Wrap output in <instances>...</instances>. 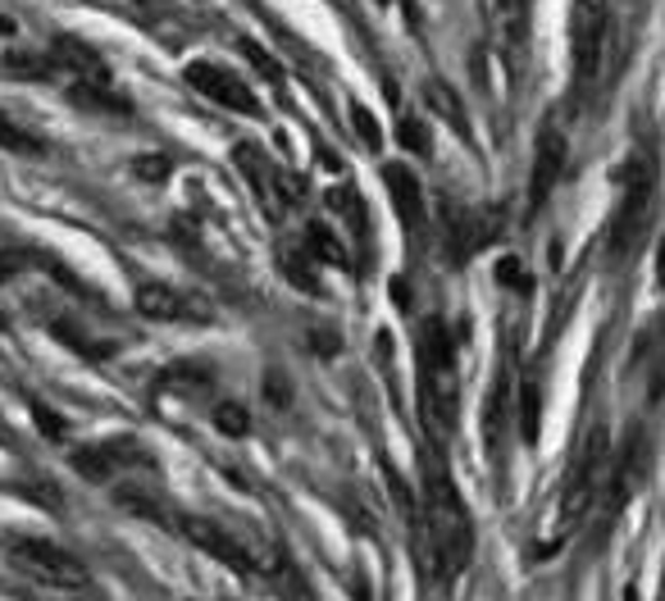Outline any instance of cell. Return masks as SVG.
Masks as SVG:
<instances>
[{"label": "cell", "instance_id": "35", "mask_svg": "<svg viewBox=\"0 0 665 601\" xmlns=\"http://www.w3.org/2000/svg\"><path fill=\"white\" fill-rule=\"evenodd\" d=\"M383 5H388V0H383Z\"/></svg>", "mask_w": 665, "mask_h": 601}, {"label": "cell", "instance_id": "22", "mask_svg": "<svg viewBox=\"0 0 665 601\" xmlns=\"http://www.w3.org/2000/svg\"><path fill=\"white\" fill-rule=\"evenodd\" d=\"M305 247H311L315 260H324V265H347V247L338 242V232H328L324 224L305 228Z\"/></svg>", "mask_w": 665, "mask_h": 601}, {"label": "cell", "instance_id": "1", "mask_svg": "<svg viewBox=\"0 0 665 601\" xmlns=\"http://www.w3.org/2000/svg\"><path fill=\"white\" fill-rule=\"evenodd\" d=\"M420 538H424V556L438 569V579H460L474 556V519L466 510V496H460L451 469L438 452H424L420 460Z\"/></svg>", "mask_w": 665, "mask_h": 601}, {"label": "cell", "instance_id": "10", "mask_svg": "<svg viewBox=\"0 0 665 601\" xmlns=\"http://www.w3.org/2000/svg\"><path fill=\"white\" fill-rule=\"evenodd\" d=\"M566 160H570V151H566V128H560V123H543L539 142H533V169H529V205H524L529 219L552 201L560 173H566Z\"/></svg>", "mask_w": 665, "mask_h": 601}, {"label": "cell", "instance_id": "23", "mask_svg": "<svg viewBox=\"0 0 665 601\" xmlns=\"http://www.w3.org/2000/svg\"><path fill=\"white\" fill-rule=\"evenodd\" d=\"M520 429L524 442H539V374L520 378Z\"/></svg>", "mask_w": 665, "mask_h": 601}, {"label": "cell", "instance_id": "14", "mask_svg": "<svg viewBox=\"0 0 665 601\" xmlns=\"http://www.w3.org/2000/svg\"><path fill=\"white\" fill-rule=\"evenodd\" d=\"M383 188H388V196H392V211H397L401 228L411 232V238H420V232L428 228V201H424V192H420L415 169H406V165H383Z\"/></svg>", "mask_w": 665, "mask_h": 601}, {"label": "cell", "instance_id": "25", "mask_svg": "<svg viewBox=\"0 0 665 601\" xmlns=\"http://www.w3.org/2000/svg\"><path fill=\"white\" fill-rule=\"evenodd\" d=\"M424 96H428V106H433V110H443V115H447V123L456 128V133H466V115H460V106H456V96H451L447 83H428Z\"/></svg>", "mask_w": 665, "mask_h": 601}, {"label": "cell", "instance_id": "2", "mask_svg": "<svg viewBox=\"0 0 665 601\" xmlns=\"http://www.w3.org/2000/svg\"><path fill=\"white\" fill-rule=\"evenodd\" d=\"M610 77H616V28H610V10L602 0H575V23H570V96L575 106L588 110L606 96Z\"/></svg>", "mask_w": 665, "mask_h": 601}, {"label": "cell", "instance_id": "26", "mask_svg": "<svg viewBox=\"0 0 665 601\" xmlns=\"http://www.w3.org/2000/svg\"><path fill=\"white\" fill-rule=\"evenodd\" d=\"M397 142H401L406 151H415V155H424V151H428V137H424V123H420V119H401V123H397Z\"/></svg>", "mask_w": 665, "mask_h": 601}, {"label": "cell", "instance_id": "33", "mask_svg": "<svg viewBox=\"0 0 665 601\" xmlns=\"http://www.w3.org/2000/svg\"><path fill=\"white\" fill-rule=\"evenodd\" d=\"M0 33H14V23H10L5 14H0Z\"/></svg>", "mask_w": 665, "mask_h": 601}, {"label": "cell", "instance_id": "16", "mask_svg": "<svg viewBox=\"0 0 665 601\" xmlns=\"http://www.w3.org/2000/svg\"><path fill=\"white\" fill-rule=\"evenodd\" d=\"M438 215H443V242L456 260H470L483 242H488V224H483V215L466 211V205L438 201Z\"/></svg>", "mask_w": 665, "mask_h": 601}, {"label": "cell", "instance_id": "7", "mask_svg": "<svg viewBox=\"0 0 665 601\" xmlns=\"http://www.w3.org/2000/svg\"><path fill=\"white\" fill-rule=\"evenodd\" d=\"M643 474H648V437L633 433L625 447L610 456V465H606V483H602V496H597V506H593L597 538H606L610 529H616V519L625 515L629 496H633L638 483H643Z\"/></svg>", "mask_w": 665, "mask_h": 601}, {"label": "cell", "instance_id": "30", "mask_svg": "<svg viewBox=\"0 0 665 601\" xmlns=\"http://www.w3.org/2000/svg\"><path fill=\"white\" fill-rule=\"evenodd\" d=\"M133 173L146 178V182H165V178H169V160H165V155H142Z\"/></svg>", "mask_w": 665, "mask_h": 601}, {"label": "cell", "instance_id": "27", "mask_svg": "<svg viewBox=\"0 0 665 601\" xmlns=\"http://www.w3.org/2000/svg\"><path fill=\"white\" fill-rule=\"evenodd\" d=\"M242 50H246V60H251L255 69H261L265 77H274V83H278V77H283V69H278V64L269 60V50H265V46H255L251 37H242Z\"/></svg>", "mask_w": 665, "mask_h": 601}, {"label": "cell", "instance_id": "34", "mask_svg": "<svg viewBox=\"0 0 665 601\" xmlns=\"http://www.w3.org/2000/svg\"><path fill=\"white\" fill-rule=\"evenodd\" d=\"M0 328H10V320H5V315H0Z\"/></svg>", "mask_w": 665, "mask_h": 601}, {"label": "cell", "instance_id": "15", "mask_svg": "<svg viewBox=\"0 0 665 601\" xmlns=\"http://www.w3.org/2000/svg\"><path fill=\"white\" fill-rule=\"evenodd\" d=\"M137 315L156 320V324H188V320H206V310L169 283H142L137 287Z\"/></svg>", "mask_w": 665, "mask_h": 601}, {"label": "cell", "instance_id": "28", "mask_svg": "<svg viewBox=\"0 0 665 601\" xmlns=\"http://www.w3.org/2000/svg\"><path fill=\"white\" fill-rule=\"evenodd\" d=\"M351 123H355V133H361V142L370 151H378V123H374V115L365 106H351Z\"/></svg>", "mask_w": 665, "mask_h": 601}, {"label": "cell", "instance_id": "29", "mask_svg": "<svg viewBox=\"0 0 665 601\" xmlns=\"http://www.w3.org/2000/svg\"><path fill=\"white\" fill-rule=\"evenodd\" d=\"M33 420H37V429H41V433H46V437H56V442H60V437H64V433H69V424H64V420H60V414H56V410H46V406H41V401H37V406H33Z\"/></svg>", "mask_w": 665, "mask_h": 601}, {"label": "cell", "instance_id": "8", "mask_svg": "<svg viewBox=\"0 0 665 601\" xmlns=\"http://www.w3.org/2000/svg\"><path fill=\"white\" fill-rule=\"evenodd\" d=\"M233 160H238L242 178L251 182L255 201L265 205V215H269V219H283L288 205H292V196H297V182H292L283 169H278L255 142H238V146H233Z\"/></svg>", "mask_w": 665, "mask_h": 601}, {"label": "cell", "instance_id": "32", "mask_svg": "<svg viewBox=\"0 0 665 601\" xmlns=\"http://www.w3.org/2000/svg\"><path fill=\"white\" fill-rule=\"evenodd\" d=\"M661 287H665V238H661Z\"/></svg>", "mask_w": 665, "mask_h": 601}, {"label": "cell", "instance_id": "12", "mask_svg": "<svg viewBox=\"0 0 665 601\" xmlns=\"http://www.w3.org/2000/svg\"><path fill=\"white\" fill-rule=\"evenodd\" d=\"M146 465V447L137 437H106V442H92V447L73 452V469L92 483H110L123 469H137Z\"/></svg>", "mask_w": 665, "mask_h": 601}, {"label": "cell", "instance_id": "4", "mask_svg": "<svg viewBox=\"0 0 665 601\" xmlns=\"http://www.w3.org/2000/svg\"><path fill=\"white\" fill-rule=\"evenodd\" d=\"M652 219H656V155L633 151L625 160L620 205H616V219H610V242H606L610 265H629V260L648 247Z\"/></svg>", "mask_w": 665, "mask_h": 601}, {"label": "cell", "instance_id": "18", "mask_svg": "<svg viewBox=\"0 0 665 601\" xmlns=\"http://www.w3.org/2000/svg\"><path fill=\"white\" fill-rule=\"evenodd\" d=\"M506 429H510V378L501 370L488 392V406H483V442H488L493 460H501V452H506Z\"/></svg>", "mask_w": 665, "mask_h": 601}, {"label": "cell", "instance_id": "31", "mask_svg": "<svg viewBox=\"0 0 665 601\" xmlns=\"http://www.w3.org/2000/svg\"><path fill=\"white\" fill-rule=\"evenodd\" d=\"M23 274V255L19 251H0V283H10Z\"/></svg>", "mask_w": 665, "mask_h": 601}, {"label": "cell", "instance_id": "13", "mask_svg": "<svg viewBox=\"0 0 665 601\" xmlns=\"http://www.w3.org/2000/svg\"><path fill=\"white\" fill-rule=\"evenodd\" d=\"M483 19H488V37L501 60H520L529 37V0H483Z\"/></svg>", "mask_w": 665, "mask_h": 601}, {"label": "cell", "instance_id": "24", "mask_svg": "<svg viewBox=\"0 0 665 601\" xmlns=\"http://www.w3.org/2000/svg\"><path fill=\"white\" fill-rule=\"evenodd\" d=\"M215 429L228 433V437H246V433H251V414H246V406H238V401H219V406H215Z\"/></svg>", "mask_w": 665, "mask_h": 601}, {"label": "cell", "instance_id": "21", "mask_svg": "<svg viewBox=\"0 0 665 601\" xmlns=\"http://www.w3.org/2000/svg\"><path fill=\"white\" fill-rule=\"evenodd\" d=\"M0 69L14 73V77H50V73H56L50 56H37V50H5Z\"/></svg>", "mask_w": 665, "mask_h": 601}, {"label": "cell", "instance_id": "5", "mask_svg": "<svg viewBox=\"0 0 665 601\" xmlns=\"http://www.w3.org/2000/svg\"><path fill=\"white\" fill-rule=\"evenodd\" d=\"M606 465H610V437L597 424L593 433L583 437V447L570 460V474H566V492H560V533H575L579 519L593 515L602 483H606Z\"/></svg>", "mask_w": 665, "mask_h": 601}, {"label": "cell", "instance_id": "19", "mask_svg": "<svg viewBox=\"0 0 665 601\" xmlns=\"http://www.w3.org/2000/svg\"><path fill=\"white\" fill-rule=\"evenodd\" d=\"M278 265H283L288 283H297L301 292H319V283H315V251L305 247V238L278 247Z\"/></svg>", "mask_w": 665, "mask_h": 601}, {"label": "cell", "instance_id": "20", "mask_svg": "<svg viewBox=\"0 0 665 601\" xmlns=\"http://www.w3.org/2000/svg\"><path fill=\"white\" fill-rule=\"evenodd\" d=\"M0 146L14 151V155H41L46 151V142L37 133H28L19 119H10L5 110H0Z\"/></svg>", "mask_w": 665, "mask_h": 601}, {"label": "cell", "instance_id": "11", "mask_svg": "<svg viewBox=\"0 0 665 601\" xmlns=\"http://www.w3.org/2000/svg\"><path fill=\"white\" fill-rule=\"evenodd\" d=\"M183 77H188L192 92H201V96L215 100V106H223V110H233V115H261V100H255V92L242 83L233 69H223L215 60H192L183 69Z\"/></svg>", "mask_w": 665, "mask_h": 601}, {"label": "cell", "instance_id": "6", "mask_svg": "<svg viewBox=\"0 0 665 601\" xmlns=\"http://www.w3.org/2000/svg\"><path fill=\"white\" fill-rule=\"evenodd\" d=\"M5 561L23 574V579H33L41 588H56V592L87 588V565L73 552H64L60 542H50V538H10L5 542Z\"/></svg>", "mask_w": 665, "mask_h": 601}, {"label": "cell", "instance_id": "17", "mask_svg": "<svg viewBox=\"0 0 665 601\" xmlns=\"http://www.w3.org/2000/svg\"><path fill=\"white\" fill-rule=\"evenodd\" d=\"M46 56L56 69H64L73 83H110V64L96 56V46H87L78 37H56Z\"/></svg>", "mask_w": 665, "mask_h": 601}, {"label": "cell", "instance_id": "9", "mask_svg": "<svg viewBox=\"0 0 665 601\" xmlns=\"http://www.w3.org/2000/svg\"><path fill=\"white\" fill-rule=\"evenodd\" d=\"M178 533L192 546H201L206 556H215L219 565L238 569V574H255V556H251L242 529H228L219 519H201V515H178Z\"/></svg>", "mask_w": 665, "mask_h": 601}, {"label": "cell", "instance_id": "3", "mask_svg": "<svg viewBox=\"0 0 665 601\" xmlns=\"http://www.w3.org/2000/svg\"><path fill=\"white\" fill-rule=\"evenodd\" d=\"M415 374H420V420L428 437H447L460 414L456 347L443 320H424L415 333Z\"/></svg>", "mask_w": 665, "mask_h": 601}]
</instances>
